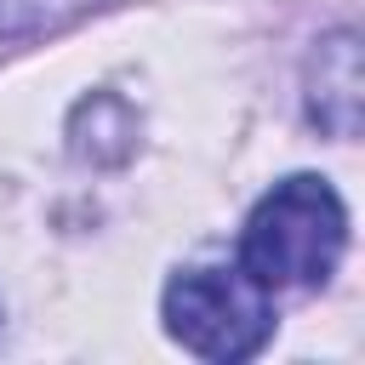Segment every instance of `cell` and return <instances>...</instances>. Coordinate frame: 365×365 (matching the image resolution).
Listing matches in <instances>:
<instances>
[{"instance_id":"1","label":"cell","mask_w":365,"mask_h":365,"mask_svg":"<svg viewBox=\"0 0 365 365\" xmlns=\"http://www.w3.org/2000/svg\"><path fill=\"white\" fill-rule=\"evenodd\" d=\"M342 245H348V211L336 188L302 171V177L274 182V194H262L257 211L245 217L240 268L268 291H291V285L308 291L331 279Z\"/></svg>"},{"instance_id":"2","label":"cell","mask_w":365,"mask_h":365,"mask_svg":"<svg viewBox=\"0 0 365 365\" xmlns=\"http://www.w3.org/2000/svg\"><path fill=\"white\" fill-rule=\"evenodd\" d=\"M165 331L200 359H245L274 331V291L245 268H188L165 285Z\"/></svg>"},{"instance_id":"3","label":"cell","mask_w":365,"mask_h":365,"mask_svg":"<svg viewBox=\"0 0 365 365\" xmlns=\"http://www.w3.org/2000/svg\"><path fill=\"white\" fill-rule=\"evenodd\" d=\"M308 114L331 137L359 131V40L348 29L319 40V51L308 63Z\"/></svg>"},{"instance_id":"4","label":"cell","mask_w":365,"mask_h":365,"mask_svg":"<svg viewBox=\"0 0 365 365\" xmlns=\"http://www.w3.org/2000/svg\"><path fill=\"white\" fill-rule=\"evenodd\" d=\"M103 0H0V40L6 46H23V40L63 34L68 23H80Z\"/></svg>"}]
</instances>
